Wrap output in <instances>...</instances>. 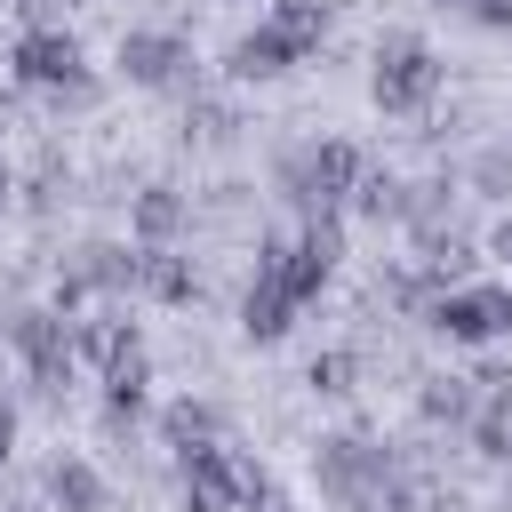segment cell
Segmentation results:
<instances>
[{"label":"cell","mask_w":512,"mask_h":512,"mask_svg":"<svg viewBox=\"0 0 512 512\" xmlns=\"http://www.w3.org/2000/svg\"><path fill=\"white\" fill-rule=\"evenodd\" d=\"M496 256H504V264H512V216H504V224H496Z\"/></svg>","instance_id":"5bb4252c"},{"label":"cell","mask_w":512,"mask_h":512,"mask_svg":"<svg viewBox=\"0 0 512 512\" xmlns=\"http://www.w3.org/2000/svg\"><path fill=\"white\" fill-rule=\"evenodd\" d=\"M48 496H56L64 512H96V496H104V488H96V472H88V464H56V472H48Z\"/></svg>","instance_id":"52a82bcc"},{"label":"cell","mask_w":512,"mask_h":512,"mask_svg":"<svg viewBox=\"0 0 512 512\" xmlns=\"http://www.w3.org/2000/svg\"><path fill=\"white\" fill-rule=\"evenodd\" d=\"M352 168H360V160H352V144H320V160H312L320 192H344V184H352Z\"/></svg>","instance_id":"30bf717a"},{"label":"cell","mask_w":512,"mask_h":512,"mask_svg":"<svg viewBox=\"0 0 512 512\" xmlns=\"http://www.w3.org/2000/svg\"><path fill=\"white\" fill-rule=\"evenodd\" d=\"M288 56H296V40H288L280 24H264V32H248V40H240V56H232V64H240L248 80H272Z\"/></svg>","instance_id":"8992f818"},{"label":"cell","mask_w":512,"mask_h":512,"mask_svg":"<svg viewBox=\"0 0 512 512\" xmlns=\"http://www.w3.org/2000/svg\"><path fill=\"white\" fill-rule=\"evenodd\" d=\"M136 232H144V240L176 232V200H168V192H144V200H136Z\"/></svg>","instance_id":"8fae6325"},{"label":"cell","mask_w":512,"mask_h":512,"mask_svg":"<svg viewBox=\"0 0 512 512\" xmlns=\"http://www.w3.org/2000/svg\"><path fill=\"white\" fill-rule=\"evenodd\" d=\"M0 200H8V176H0Z\"/></svg>","instance_id":"2e32d148"},{"label":"cell","mask_w":512,"mask_h":512,"mask_svg":"<svg viewBox=\"0 0 512 512\" xmlns=\"http://www.w3.org/2000/svg\"><path fill=\"white\" fill-rule=\"evenodd\" d=\"M8 440H16V424H8V408H0V456H8Z\"/></svg>","instance_id":"9a60e30c"},{"label":"cell","mask_w":512,"mask_h":512,"mask_svg":"<svg viewBox=\"0 0 512 512\" xmlns=\"http://www.w3.org/2000/svg\"><path fill=\"white\" fill-rule=\"evenodd\" d=\"M432 88H440V64H432L424 40H384V48H376V104H384V112H408V104H424Z\"/></svg>","instance_id":"6da1fadb"},{"label":"cell","mask_w":512,"mask_h":512,"mask_svg":"<svg viewBox=\"0 0 512 512\" xmlns=\"http://www.w3.org/2000/svg\"><path fill=\"white\" fill-rule=\"evenodd\" d=\"M280 312H288V288H280V280L248 288V336H280V328H288Z\"/></svg>","instance_id":"9c48e42d"},{"label":"cell","mask_w":512,"mask_h":512,"mask_svg":"<svg viewBox=\"0 0 512 512\" xmlns=\"http://www.w3.org/2000/svg\"><path fill=\"white\" fill-rule=\"evenodd\" d=\"M16 16H24L32 32H56V0H16Z\"/></svg>","instance_id":"4fadbf2b"},{"label":"cell","mask_w":512,"mask_h":512,"mask_svg":"<svg viewBox=\"0 0 512 512\" xmlns=\"http://www.w3.org/2000/svg\"><path fill=\"white\" fill-rule=\"evenodd\" d=\"M120 64H128L136 80H176L184 48H176L168 32H128V40H120Z\"/></svg>","instance_id":"5b68a950"},{"label":"cell","mask_w":512,"mask_h":512,"mask_svg":"<svg viewBox=\"0 0 512 512\" xmlns=\"http://www.w3.org/2000/svg\"><path fill=\"white\" fill-rule=\"evenodd\" d=\"M16 352L32 360V376H40V384H56V376L72 368V336H64V320H56V312H24V320H16Z\"/></svg>","instance_id":"3957f363"},{"label":"cell","mask_w":512,"mask_h":512,"mask_svg":"<svg viewBox=\"0 0 512 512\" xmlns=\"http://www.w3.org/2000/svg\"><path fill=\"white\" fill-rule=\"evenodd\" d=\"M136 280H144L152 296H168V304H184V296H192V272H184L176 256H160V248H152V256L136 264Z\"/></svg>","instance_id":"ba28073f"},{"label":"cell","mask_w":512,"mask_h":512,"mask_svg":"<svg viewBox=\"0 0 512 512\" xmlns=\"http://www.w3.org/2000/svg\"><path fill=\"white\" fill-rule=\"evenodd\" d=\"M344 376H352V360H344V352H328V360H312V384H320V392H344Z\"/></svg>","instance_id":"7c38bea8"},{"label":"cell","mask_w":512,"mask_h":512,"mask_svg":"<svg viewBox=\"0 0 512 512\" xmlns=\"http://www.w3.org/2000/svg\"><path fill=\"white\" fill-rule=\"evenodd\" d=\"M16 72H24L32 88H64V80H80V48H72V32H24V40H16Z\"/></svg>","instance_id":"7a4b0ae2"},{"label":"cell","mask_w":512,"mask_h":512,"mask_svg":"<svg viewBox=\"0 0 512 512\" xmlns=\"http://www.w3.org/2000/svg\"><path fill=\"white\" fill-rule=\"evenodd\" d=\"M504 320H512V296H488V288H456V296H440V328L464 336V344H472V336H496Z\"/></svg>","instance_id":"277c9868"}]
</instances>
